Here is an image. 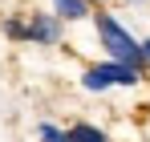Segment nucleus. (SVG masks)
Returning a JSON list of instances; mask_svg holds the SVG:
<instances>
[{
	"label": "nucleus",
	"instance_id": "obj_1",
	"mask_svg": "<svg viewBox=\"0 0 150 142\" xmlns=\"http://www.w3.org/2000/svg\"><path fill=\"white\" fill-rule=\"evenodd\" d=\"M98 37H101V45H105V53H110L114 61H126V65H134L138 73L146 69V53H142V45H138L114 16H105V12L98 16Z\"/></svg>",
	"mask_w": 150,
	"mask_h": 142
},
{
	"label": "nucleus",
	"instance_id": "obj_2",
	"mask_svg": "<svg viewBox=\"0 0 150 142\" xmlns=\"http://www.w3.org/2000/svg\"><path fill=\"white\" fill-rule=\"evenodd\" d=\"M142 73L134 69V65H126V61H110V65H93V69H85L81 77V85L85 89H105V85H134Z\"/></svg>",
	"mask_w": 150,
	"mask_h": 142
},
{
	"label": "nucleus",
	"instance_id": "obj_3",
	"mask_svg": "<svg viewBox=\"0 0 150 142\" xmlns=\"http://www.w3.org/2000/svg\"><path fill=\"white\" fill-rule=\"evenodd\" d=\"M25 37H28V41H37V45H57L61 24L53 21V16H33V24H25Z\"/></svg>",
	"mask_w": 150,
	"mask_h": 142
},
{
	"label": "nucleus",
	"instance_id": "obj_4",
	"mask_svg": "<svg viewBox=\"0 0 150 142\" xmlns=\"http://www.w3.org/2000/svg\"><path fill=\"white\" fill-rule=\"evenodd\" d=\"M57 4V12L65 16V21H81V16H89V0H53Z\"/></svg>",
	"mask_w": 150,
	"mask_h": 142
},
{
	"label": "nucleus",
	"instance_id": "obj_5",
	"mask_svg": "<svg viewBox=\"0 0 150 142\" xmlns=\"http://www.w3.org/2000/svg\"><path fill=\"white\" fill-rule=\"evenodd\" d=\"M69 142H110V138L101 134L98 126H85V122H81V126H73V130H69Z\"/></svg>",
	"mask_w": 150,
	"mask_h": 142
},
{
	"label": "nucleus",
	"instance_id": "obj_6",
	"mask_svg": "<svg viewBox=\"0 0 150 142\" xmlns=\"http://www.w3.org/2000/svg\"><path fill=\"white\" fill-rule=\"evenodd\" d=\"M41 142H69V134H65V130H57V126H49V122H45V126H41Z\"/></svg>",
	"mask_w": 150,
	"mask_h": 142
},
{
	"label": "nucleus",
	"instance_id": "obj_7",
	"mask_svg": "<svg viewBox=\"0 0 150 142\" xmlns=\"http://www.w3.org/2000/svg\"><path fill=\"white\" fill-rule=\"evenodd\" d=\"M4 33H8L12 41H21V37H25V24H21V21H8V24H4Z\"/></svg>",
	"mask_w": 150,
	"mask_h": 142
},
{
	"label": "nucleus",
	"instance_id": "obj_8",
	"mask_svg": "<svg viewBox=\"0 0 150 142\" xmlns=\"http://www.w3.org/2000/svg\"><path fill=\"white\" fill-rule=\"evenodd\" d=\"M142 53H146V61H150V41H142Z\"/></svg>",
	"mask_w": 150,
	"mask_h": 142
}]
</instances>
